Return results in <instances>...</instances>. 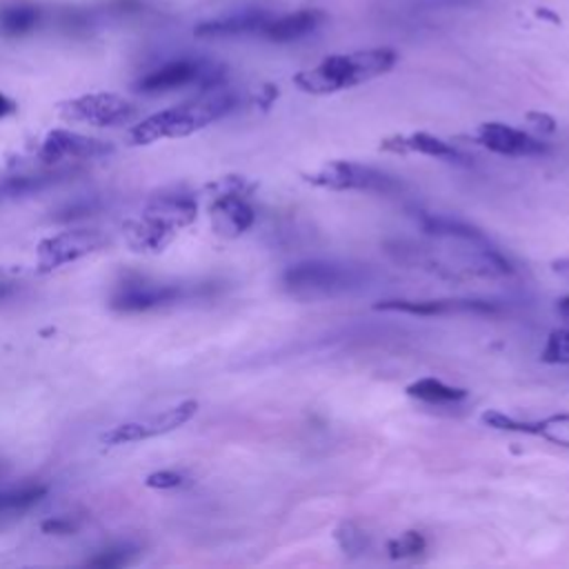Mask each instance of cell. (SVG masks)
<instances>
[{
  "mask_svg": "<svg viewBox=\"0 0 569 569\" xmlns=\"http://www.w3.org/2000/svg\"><path fill=\"white\" fill-rule=\"evenodd\" d=\"M233 107H236V96L222 87H216V89L202 91V96L198 98H191L187 102L167 107L162 111H156L142 118L129 129L127 140L133 147H142L164 138H184L224 118L229 111H233Z\"/></svg>",
  "mask_w": 569,
  "mask_h": 569,
  "instance_id": "cell-1",
  "label": "cell"
},
{
  "mask_svg": "<svg viewBox=\"0 0 569 569\" xmlns=\"http://www.w3.org/2000/svg\"><path fill=\"white\" fill-rule=\"evenodd\" d=\"M398 62L393 49H365L351 53H336L320 60L316 67L302 69L293 76V84L313 96H327L356 84L369 82L391 71Z\"/></svg>",
  "mask_w": 569,
  "mask_h": 569,
  "instance_id": "cell-2",
  "label": "cell"
},
{
  "mask_svg": "<svg viewBox=\"0 0 569 569\" xmlns=\"http://www.w3.org/2000/svg\"><path fill=\"white\" fill-rule=\"evenodd\" d=\"M282 287L298 300H325L336 298L362 287V271L340 262L307 260L291 264L282 273Z\"/></svg>",
  "mask_w": 569,
  "mask_h": 569,
  "instance_id": "cell-3",
  "label": "cell"
},
{
  "mask_svg": "<svg viewBox=\"0 0 569 569\" xmlns=\"http://www.w3.org/2000/svg\"><path fill=\"white\" fill-rule=\"evenodd\" d=\"M224 82V67L204 58H173L164 64L147 71L138 82L136 91L156 96L176 91L182 87H198L202 91L222 87Z\"/></svg>",
  "mask_w": 569,
  "mask_h": 569,
  "instance_id": "cell-4",
  "label": "cell"
},
{
  "mask_svg": "<svg viewBox=\"0 0 569 569\" xmlns=\"http://www.w3.org/2000/svg\"><path fill=\"white\" fill-rule=\"evenodd\" d=\"M58 113L67 122H82L91 127H120L138 116V107L124 96L111 91L82 93L58 102Z\"/></svg>",
  "mask_w": 569,
  "mask_h": 569,
  "instance_id": "cell-5",
  "label": "cell"
},
{
  "mask_svg": "<svg viewBox=\"0 0 569 569\" xmlns=\"http://www.w3.org/2000/svg\"><path fill=\"white\" fill-rule=\"evenodd\" d=\"M305 178H307V182H311L316 187H325V189H333V191L356 189V191L396 193L402 189V182H398L393 176H389L380 169H373V167L349 162V160L327 162L318 171L307 173Z\"/></svg>",
  "mask_w": 569,
  "mask_h": 569,
  "instance_id": "cell-6",
  "label": "cell"
},
{
  "mask_svg": "<svg viewBox=\"0 0 569 569\" xmlns=\"http://www.w3.org/2000/svg\"><path fill=\"white\" fill-rule=\"evenodd\" d=\"M187 296L182 284L173 282H156L144 276H124L111 291L109 307L122 313H140L173 305Z\"/></svg>",
  "mask_w": 569,
  "mask_h": 569,
  "instance_id": "cell-7",
  "label": "cell"
},
{
  "mask_svg": "<svg viewBox=\"0 0 569 569\" xmlns=\"http://www.w3.org/2000/svg\"><path fill=\"white\" fill-rule=\"evenodd\" d=\"M109 244V238L98 229H71L56 236H47L38 242L36 260L38 271L49 273L69 262H76L89 253H96Z\"/></svg>",
  "mask_w": 569,
  "mask_h": 569,
  "instance_id": "cell-8",
  "label": "cell"
},
{
  "mask_svg": "<svg viewBox=\"0 0 569 569\" xmlns=\"http://www.w3.org/2000/svg\"><path fill=\"white\" fill-rule=\"evenodd\" d=\"M196 411H198V402L196 400H182L176 407H169L162 413H156L151 418L131 420V422H122V425L111 427L109 431H104L100 436V442L107 445V447H120V445L140 442V440H149V438H156V436H164L169 431H176L184 422H189L196 416Z\"/></svg>",
  "mask_w": 569,
  "mask_h": 569,
  "instance_id": "cell-9",
  "label": "cell"
},
{
  "mask_svg": "<svg viewBox=\"0 0 569 569\" xmlns=\"http://www.w3.org/2000/svg\"><path fill=\"white\" fill-rule=\"evenodd\" d=\"M227 189L220 191L209 211H211V224L213 231L227 238H236L240 233H244L253 220H256V211L247 200V184L240 178H231L224 180Z\"/></svg>",
  "mask_w": 569,
  "mask_h": 569,
  "instance_id": "cell-10",
  "label": "cell"
},
{
  "mask_svg": "<svg viewBox=\"0 0 569 569\" xmlns=\"http://www.w3.org/2000/svg\"><path fill=\"white\" fill-rule=\"evenodd\" d=\"M109 153H113L111 142L82 136L69 129H51L38 147V160L42 164H60L67 160H93Z\"/></svg>",
  "mask_w": 569,
  "mask_h": 569,
  "instance_id": "cell-11",
  "label": "cell"
},
{
  "mask_svg": "<svg viewBox=\"0 0 569 569\" xmlns=\"http://www.w3.org/2000/svg\"><path fill=\"white\" fill-rule=\"evenodd\" d=\"M476 140L500 156H511V158H529V156H545L551 151L547 142L540 138L525 133L516 127L502 124V122H482L476 129Z\"/></svg>",
  "mask_w": 569,
  "mask_h": 569,
  "instance_id": "cell-12",
  "label": "cell"
},
{
  "mask_svg": "<svg viewBox=\"0 0 569 569\" xmlns=\"http://www.w3.org/2000/svg\"><path fill=\"white\" fill-rule=\"evenodd\" d=\"M373 309L398 311L409 316H451V313H498L496 302L471 300V298H433V300H380Z\"/></svg>",
  "mask_w": 569,
  "mask_h": 569,
  "instance_id": "cell-13",
  "label": "cell"
},
{
  "mask_svg": "<svg viewBox=\"0 0 569 569\" xmlns=\"http://www.w3.org/2000/svg\"><path fill=\"white\" fill-rule=\"evenodd\" d=\"M271 18V13L267 9L260 7H247V9H238L211 20L200 22L193 33L198 38H240V36H260L262 27L267 24V20Z\"/></svg>",
  "mask_w": 569,
  "mask_h": 569,
  "instance_id": "cell-14",
  "label": "cell"
},
{
  "mask_svg": "<svg viewBox=\"0 0 569 569\" xmlns=\"http://www.w3.org/2000/svg\"><path fill=\"white\" fill-rule=\"evenodd\" d=\"M76 176V169H47V171H0V202L33 196Z\"/></svg>",
  "mask_w": 569,
  "mask_h": 569,
  "instance_id": "cell-15",
  "label": "cell"
},
{
  "mask_svg": "<svg viewBox=\"0 0 569 569\" xmlns=\"http://www.w3.org/2000/svg\"><path fill=\"white\" fill-rule=\"evenodd\" d=\"M380 149L389 151V153H422V156H429L436 160H447V162H467L469 160L460 149H456L447 140L436 138L425 131L385 138Z\"/></svg>",
  "mask_w": 569,
  "mask_h": 569,
  "instance_id": "cell-16",
  "label": "cell"
},
{
  "mask_svg": "<svg viewBox=\"0 0 569 569\" xmlns=\"http://www.w3.org/2000/svg\"><path fill=\"white\" fill-rule=\"evenodd\" d=\"M325 18L327 16L320 9H300V11L276 16V18L271 16L262 27L260 38L269 42H280V44L296 42L313 33L325 22Z\"/></svg>",
  "mask_w": 569,
  "mask_h": 569,
  "instance_id": "cell-17",
  "label": "cell"
},
{
  "mask_svg": "<svg viewBox=\"0 0 569 569\" xmlns=\"http://www.w3.org/2000/svg\"><path fill=\"white\" fill-rule=\"evenodd\" d=\"M144 216H151L156 220H162L176 229L187 227L196 220L198 216V202L191 193L187 191H160L156 196L149 198L144 211Z\"/></svg>",
  "mask_w": 569,
  "mask_h": 569,
  "instance_id": "cell-18",
  "label": "cell"
},
{
  "mask_svg": "<svg viewBox=\"0 0 569 569\" xmlns=\"http://www.w3.org/2000/svg\"><path fill=\"white\" fill-rule=\"evenodd\" d=\"M176 233H178L176 227L144 213L124 224L127 244L140 253H160L164 247L171 244Z\"/></svg>",
  "mask_w": 569,
  "mask_h": 569,
  "instance_id": "cell-19",
  "label": "cell"
},
{
  "mask_svg": "<svg viewBox=\"0 0 569 569\" xmlns=\"http://www.w3.org/2000/svg\"><path fill=\"white\" fill-rule=\"evenodd\" d=\"M44 13L31 2H9L0 7V33L7 38H18L31 33L40 27Z\"/></svg>",
  "mask_w": 569,
  "mask_h": 569,
  "instance_id": "cell-20",
  "label": "cell"
},
{
  "mask_svg": "<svg viewBox=\"0 0 569 569\" xmlns=\"http://www.w3.org/2000/svg\"><path fill=\"white\" fill-rule=\"evenodd\" d=\"M407 393L411 398H418V400L429 402V405H453V402H460L469 396L467 389L447 385L438 378H418L416 382H411L407 387Z\"/></svg>",
  "mask_w": 569,
  "mask_h": 569,
  "instance_id": "cell-21",
  "label": "cell"
},
{
  "mask_svg": "<svg viewBox=\"0 0 569 569\" xmlns=\"http://www.w3.org/2000/svg\"><path fill=\"white\" fill-rule=\"evenodd\" d=\"M44 496H47L44 485H24V487L0 491V520L2 518H16V516L29 511Z\"/></svg>",
  "mask_w": 569,
  "mask_h": 569,
  "instance_id": "cell-22",
  "label": "cell"
},
{
  "mask_svg": "<svg viewBox=\"0 0 569 569\" xmlns=\"http://www.w3.org/2000/svg\"><path fill=\"white\" fill-rule=\"evenodd\" d=\"M140 553V549L131 542H122V545H113L100 553H96L93 558L87 560V565L91 567H102V569H113V567H124L129 562H133V558Z\"/></svg>",
  "mask_w": 569,
  "mask_h": 569,
  "instance_id": "cell-23",
  "label": "cell"
},
{
  "mask_svg": "<svg viewBox=\"0 0 569 569\" xmlns=\"http://www.w3.org/2000/svg\"><path fill=\"white\" fill-rule=\"evenodd\" d=\"M104 207V200L100 196H82L78 200H71L67 204H62L56 213L53 220L56 222H69V220H78V218H87L98 213Z\"/></svg>",
  "mask_w": 569,
  "mask_h": 569,
  "instance_id": "cell-24",
  "label": "cell"
},
{
  "mask_svg": "<svg viewBox=\"0 0 569 569\" xmlns=\"http://www.w3.org/2000/svg\"><path fill=\"white\" fill-rule=\"evenodd\" d=\"M336 542L347 556H360L369 547L367 533L351 520H345L336 529Z\"/></svg>",
  "mask_w": 569,
  "mask_h": 569,
  "instance_id": "cell-25",
  "label": "cell"
},
{
  "mask_svg": "<svg viewBox=\"0 0 569 569\" xmlns=\"http://www.w3.org/2000/svg\"><path fill=\"white\" fill-rule=\"evenodd\" d=\"M427 549V540L418 531H405L398 538L387 542V551L391 558H416Z\"/></svg>",
  "mask_w": 569,
  "mask_h": 569,
  "instance_id": "cell-26",
  "label": "cell"
},
{
  "mask_svg": "<svg viewBox=\"0 0 569 569\" xmlns=\"http://www.w3.org/2000/svg\"><path fill=\"white\" fill-rule=\"evenodd\" d=\"M536 436H542L556 445L569 447V413H556L536 420Z\"/></svg>",
  "mask_w": 569,
  "mask_h": 569,
  "instance_id": "cell-27",
  "label": "cell"
},
{
  "mask_svg": "<svg viewBox=\"0 0 569 569\" xmlns=\"http://www.w3.org/2000/svg\"><path fill=\"white\" fill-rule=\"evenodd\" d=\"M540 358L549 365H569V329H556L549 333Z\"/></svg>",
  "mask_w": 569,
  "mask_h": 569,
  "instance_id": "cell-28",
  "label": "cell"
},
{
  "mask_svg": "<svg viewBox=\"0 0 569 569\" xmlns=\"http://www.w3.org/2000/svg\"><path fill=\"white\" fill-rule=\"evenodd\" d=\"M184 482V476L178 473V471H169V469H162V471H153L147 476L144 485L151 487V489H176Z\"/></svg>",
  "mask_w": 569,
  "mask_h": 569,
  "instance_id": "cell-29",
  "label": "cell"
},
{
  "mask_svg": "<svg viewBox=\"0 0 569 569\" xmlns=\"http://www.w3.org/2000/svg\"><path fill=\"white\" fill-rule=\"evenodd\" d=\"M42 533H49V536H71L78 531V525L71 520V518H49L40 525Z\"/></svg>",
  "mask_w": 569,
  "mask_h": 569,
  "instance_id": "cell-30",
  "label": "cell"
},
{
  "mask_svg": "<svg viewBox=\"0 0 569 569\" xmlns=\"http://www.w3.org/2000/svg\"><path fill=\"white\" fill-rule=\"evenodd\" d=\"M527 122L533 124L538 131L542 133H553L556 131V120L549 113H540V111H531L527 113Z\"/></svg>",
  "mask_w": 569,
  "mask_h": 569,
  "instance_id": "cell-31",
  "label": "cell"
},
{
  "mask_svg": "<svg viewBox=\"0 0 569 569\" xmlns=\"http://www.w3.org/2000/svg\"><path fill=\"white\" fill-rule=\"evenodd\" d=\"M16 111H18V102H16L11 96H7V93L0 91V120L13 116Z\"/></svg>",
  "mask_w": 569,
  "mask_h": 569,
  "instance_id": "cell-32",
  "label": "cell"
},
{
  "mask_svg": "<svg viewBox=\"0 0 569 569\" xmlns=\"http://www.w3.org/2000/svg\"><path fill=\"white\" fill-rule=\"evenodd\" d=\"M18 291H20V282L18 280H0V302H7Z\"/></svg>",
  "mask_w": 569,
  "mask_h": 569,
  "instance_id": "cell-33",
  "label": "cell"
},
{
  "mask_svg": "<svg viewBox=\"0 0 569 569\" xmlns=\"http://www.w3.org/2000/svg\"><path fill=\"white\" fill-rule=\"evenodd\" d=\"M556 309H558V313H560V316L569 318V296H567V298H562V300H558Z\"/></svg>",
  "mask_w": 569,
  "mask_h": 569,
  "instance_id": "cell-34",
  "label": "cell"
},
{
  "mask_svg": "<svg viewBox=\"0 0 569 569\" xmlns=\"http://www.w3.org/2000/svg\"><path fill=\"white\" fill-rule=\"evenodd\" d=\"M0 469H2V460H0Z\"/></svg>",
  "mask_w": 569,
  "mask_h": 569,
  "instance_id": "cell-35",
  "label": "cell"
}]
</instances>
